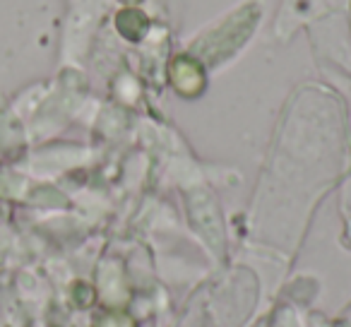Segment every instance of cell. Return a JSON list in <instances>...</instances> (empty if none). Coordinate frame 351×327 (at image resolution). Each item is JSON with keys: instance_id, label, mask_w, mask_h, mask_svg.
Masks as SVG:
<instances>
[{"instance_id": "6da1fadb", "label": "cell", "mask_w": 351, "mask_h": 327, "mask_svg": "<svg viewBox=\"0 0 351 327\" xmlns=\"http://www.w3.org/2000/svg\"><path fill=\"white\" fill-rule=\"evenodd\" d=\"M169 82L176 89V94H181L186 99H195L205 92L207 75L200 60L191 58V56H176L169 63Z\"/></svg>"}, {"instance_id": "7a4b0ae2", "label": "cell", "mask_w": 351, "mask_h": 327, "mask_svg": "<svg viewBox=\"0 0 351 327\" xmlns=\"http://www.w3.org/2000/svg\"><path fill=\"white\" fill-rule=\"evenodd\" d=\"M116 29L130 44H140L149 34V17L140 8H123L116 15Z\"/></svg>"}, {"instance_id": "3957f363", "label": "cell", "mask_w": 351, "mask_h": 327, "mask_svg": "<svg viewBox=\"0 0 351 327\" xmlns=\"http://www.w3.org/2000/svg\"><path fill=\"white\" fill-rule=\"evenodd\" d=\"M94 327H137V322H135V317L123 311H106L97 317Z\"/></svg>"}, {"instance_id": "277c9868", "label": "cell", "mask_w": 351, "mask_h": 327, "mask_svg": "<svg viewBox=\"0 0 351 327\" xmlns=\"http://www.w3.org/2000/svg\"><path fill=\"white\" fill-rule=\"evenodd\" d=\"M118 3H123V8H137V3L142 0H118Z\"/></svg>"}]
</instances>
